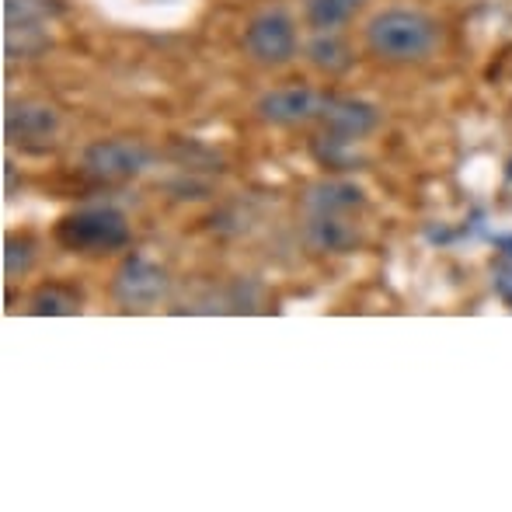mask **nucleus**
I'll list each match as a JSON object with an SVG mask.
<instances>
[{
  "mask_svg": "<svg viewBox=\"0 0 512 512\" xmlns=\"http://www.w3.org/2000/svg\"><path fill=\"white\" fill-rule=\"evenodd\" d=\"M129 220L112 206H84L56 223V241L77 255H108L129 244Z\"/></svg>",
  "mask_w": 512,
  "mask_h": 512,
  "instance_id": "f03ea898",
  "label": "nucleus"
},
{
  "mask_svg": "<svg viewBox=\"0 0 512 512\" xmlns=\"http://www.w3.org/2000/svg\"><path fill=\"white\" fill-rule=\"evenodd\" d=\"M366 7V0H304L307 25L314 32H342Z\"/></svg>",
  "mask_w": 512,
  "mask_h": 512,
  "instance_id": "9b49d317",
  "label": "nucleus"
},
{
  "mask_svg": "<svg viewBox=\"0 0 512 512\" xmlns=\"http://www.w3.org/2000/svg\"><path fill=\"white\" fill-rule=\"evenodd\" d=\"M307 241L321 251H352L359 244L356 213H328V209H314L307 213Z\"/></svg>",
  "mask_w": 512,
  "mask_h": 512,
  "instance_id": "9d476101",
  "label": "nucleus"
},
{
  "mask_svg": "<svg viewBox=\"0 0 512 512\" xmlns=\"http://www.w3.org/2000/svg\"><path fill=\"white\" fill-rule=\"evenodd\" d=\"M154 164V154H150L143 143L136 140H98L88 143L81 154V171L95 182H133L136 175Z\"/></svg>",
  "mask_w": 512,
  "mask_h": 512,
  "instance_id": "7ed1b4c3",
  "label": "nucleus"
},
{
  "mask_svg": "<svg viewBox=\"0 0 512 512\" xmlns=\"http://www.w3.org/2000/svg\"><path fill=\"white\" fill-rule=\"evenodd\" d=\"M366 46L387 63H422L439 49V25L415 7H387L366 25Z\"/></svg>",
  "mask_w": 512,
  "mask_h": 512,
  "instance_id": "f257e3e1",
  "label": "nucleus"
},
{
  "mask_svg": "<svg viewBox=\"0 0 512 512\" xmlns=\"http://www.w3.org/2000/svg\"><path fill=\"white\" fill-rule=\"evenodd\" d=\"M35 262V248L28 237H7V248H4V269L7 276H25Z\"/></svg>",
  "mask_w": 512,
  "mask_h": 512,
  "instance_id": "4468645a",
  "label": "nucleus"
},
{
  "mask_svg": "<svg viewBox=\"0 0 512 512\" xmlns=\"http://www.w3.org/2000/svg\"><path fill=\"white\" fill-rule=\"evenodd\" d=\"M324 105H328V91L314 88H276L269 95L258 98V115L272 126H304V122L321 119Z\"/></svg>",
  "mask_w": 512,
  "mask_h": 512,
  "instance_id": "0eeeda50",
  "label": "nucleus"
},
{
  "mask_svg": "<svg viewBox=\"0 0 512 512\" xmlns=\"http://www.w3.org/2000/svg\"><path fill=\"white\" fill-rule=\"evenodd\" d=\"M297 25L286 11H262L244 28V53L262 67H283L297 56Z\"/></svg>",
  "mask_w": 512,
  "mask_h": 512,
  "instance_id": "20e7f679",
  "label": "nucleus"
},
{
  "mask_svg": "<svg viewBox=\"0 0 512 512\" xmlns=\"http://www.w3.org/2000/svg\"><path fill=\"white\" fill-rule=\"evenodd\" d=\"M60 115L46 102H18L7 112V140L25 150H42L56 140Z\"/></svg>",
  "mask_w": 512,
  "mask_h": 512,
  "instance_id": "1a4fd4ad",
  "label": "nucleus"
},
{
  "mask_svg": "<svg viewBox=\"0 0 512 512\" xmlns=\"http://www.w3.org/2000/svg\"><path fill=\"white\" fill-rule=\"evenodd\" d=\"M307 56L324 74H338L352 63V49L342 39H335V32H317V39L307 46Z\"/></svg>",
  "mask_w": 512,
  "mask_h": 512,
  "instance_id": "ddd939ff",
  "label": "nucleus"
},
{
  "mask_svg": "<svg viewBox=\"0 0 512 512\" xmlns=\"http://www.w3.org/2000/svg\"><path fill=\"white\" fill-rule=\"evenodd\" d=\"M380 122V112L370 102H359V98H338L328 95V105L321 112V126L328 133L331 143H356L366 133H373Z\"/></svg>",
  "mask_w": 512,
  "mask_h": 512,
  "instance_id": "6e6552de",
  "label": "nucleus"
},
{
  "mask_svg": "<svg viewBox=\"0 0 512 512\" xmlns=\"http://www.w3.org/2000/svg\"><path fill=\"white\" fill-rule=\"evenodd\" d=\"M81 310V297L77 290L60 283H46L42 290L32 293V304H28V314H46V317H63V314H77Z\"/></svg>",
  "mask_w": 512,
  "mask_h": 512,
  "instance_id": "f8f14e48",
  "label": "nucleus"
},
{
  "mask_svg": "<svg viewBox=\"0 0 512 512\" xmlns=\"http://www.w3.org/2000/svg\"><path fill=\"white\" fill-rule=\"evenodd\" d=\"M4 11H7V56H14V60L39 56L49 42L46 0H7Z\"/></svg>",
  "mask_w": 512,
  "mask_h": 512,
  "instance_id": "423d86ee",
  "label": "nucleus"
},
{
  "mask_svg": "<svg viewBox=\"0 0 512 512\" xmlns=\"http://www.w3.org/2000/svg\"><path fill=\"white\" fill-rule=\"evenodd\" d=\"M164 293H168V272L143 255H129L112 276V300L119 307H154Z\"/></svg>",
  "mask_w": 512,
  "mask_h": 512,
  "instance_id": "39448f33",
  "label": "nucleus"
}]
</instances>
